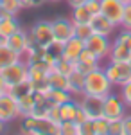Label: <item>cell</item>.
<instances>
[{
    "label": "cell",
    "instance_id": "obj_1",
    "mask_svg": "<svg viewBox=\"0 0 131 135\" xmlns=\"http://www.w3.org/2000/svg\"><path fill=\"white\" fill-rule=\"evenodd\" d=\"M20 133L25 135H59V124L52 123L47 117L25 115L22 117Z\"/></svg>",
    "mask_w": 131,
    "mask_h": 135
},
{
    "label": "cell",
    "instance_id": "obj_2",
    "mask_svg": "<svg viewBox=\"0 0 131 135\" xmlns=\"http://www.w3.org/2000/svg\"><path fill=\"white\" fill-rule=\"evenodd\" d=\"M113 90V85L108 79L106 72L101 69H95L90 74L84 76V90L83 94H90V95H102L106 97L108 94Z\"/></svg>",
    "mask_w": 131,
    "mask_h": 135
},
{
    "label": "cell",
    "instance_id": "obj_3",
    "mask_svg": "<svg viewBox=\"0 0 131 135\" xmlns=\"http://www.w3.org/2000/svg\"><path fill=\"white\" fill-rule=\"evenodd\" d=\"M0 72H2V78L7 85V88H13V86L29 79V65H27L25 60H18V61L4 67Z\"/></svg>",
    "mask_w": 131,
    "mask_h": 135
},
{
    "label": "cell",
    "instance_id": "obj_4",
    "mask_svg": "<svg viewBox=\"0 0 131 135\" xmlns=\"http://www.w3.org/2000/svg\"><path fill=\"white\" fill-rule=\"evenodd\" d=\"M102 70L106 72V76H108V79L111 81V85L113 86H119V88L131 79L129 61H108L102 67Z\"/></svg>",
    "mask_w": 131,
    "mask_h": 135
},
{
    "label": "cell",
    "instance_id": "obj_5",
    "mask_svg": "<svg viewBox=\"0 0 131 135\" xmlns=\"http://www.w3.org/2000/svg\"><path fill=\"white\" fill-rule=\"evenodd\" d=\"M126 114H128V106L122 101L120 94H113L111 90L104 97V117L108 121H113V119H122Z\"/></svg>",
    "mask_w": 131,
    "mask_h": 135
},
{
    "label": "cell",
    "instance_id": "obj_6",
    "mask_svg": "<svg viewBox=\"0 0 131 135\" xmlns=\"http://www.w3.org/2000/svg\"><path fill=\"white\" fill-rule=\"evenodd\" d=\"M81 108L84 110V114L88 115V119H99L104 117V97L102 95H90V94H83L79 99Z\"/></svg>",
    "mask_w": 131,
    "mask_h": 135
},
{
    "label": "cell",
    "instance_id": "obj_7",
    "mask_svg": "<svg viewBox=\"0 0 131 135\" xmlns=\"http://www.w3.org/2000/svg\"><path fill=\"white\" fill-rule=\"evenodd\" d=\"M31 40L34 43H38L41 47H49L54 42V34H52V22L49 20H40L36 22L32 27H31Z\"/></svg>",
    "mask_w": 131,
    "mask_h": 135
},
{
    "label": "cell",
    "instance_id": "obj_8",
    "mask_svg": "<svg viewBox=\"0 0 131 135\" xmlns=\"http://www.w3.org/2000/svg\"><path fill=\"white\" fill-rule=\"evenodd\" d=\"M84 47L86 49H90L99 60H108V56H110V51H111V40L110 36H102V34H92L90 38L84 42Z\"/></svg>",
    "mask_w": 131,
    "mask_h": 135
},
{
    "label": "cell",
    "instance_id": "obj_9",
    "mask_svg": "<svg viewBox=\"0 0 131 135\" xmlns=\"http://www.w3.org/2000/svg\"><path fill=\"white\" fill-rule=\"evenodd\" d=\"M18 117V104L16 97L11 94V90L0 92V121L11 123L13 119Z\"/></svg>",
    "mask_w": 131,
    "mask_h": 135
},
{
    "label": "cell",
    "instance_id": "obj_10",
    "mask_svg": "<svg viewBox=\"0 0 131 135\" xmlns=\"http://www.w3.org/2000/svg\"><path fill=\"white\" fill-rule=\"evenodd\" d=\"M52 34H54V42L63 45L74 36V22L70 18H63V16L54 18L52 20Z\"/></svg>",
    "mask_w": 131,
    "mask_h": 135
},
{
    "label": "cell",
    "instance_id": "obj_11",
    "mask_svg": "<svg viewBox=\"0 0 131 135\" xmlns=\"http://www.w3.org/2000/svg\"><path fill=\"white\" fill-rule=\"evenodd\" d=\"M74 69L86 76V74H90L92 70H95V69H101V60H99L90 49L84 47L83 52L79 54V58L74 61Z\"/></svg>",
    "mask_w": 131,
    "mask_h": 135
},
{
    "label": "cell",
    "instance_id": "obj_12",
    "mask_svg": "<svg viewBox=\"0 0 131 135\" xmlns=\"http://www.w3.org/2000/svg\"><path fill=\"white\" fill-rule=\"evenodd\" d=\"M31 43H32L31 34H29V32H25L22 27L16 32H13L11 36H7V38H6V45H7V47H11V49L16 52L18 56H22V58H23V54L27 52V49L31 47Z\"/></svg>",
    "mask_w": 131,
    "mask_h": 135
},
{
    "label": "cell",
    "instance_id": "obj_13",
    "mask_svg": "<svg viewBox=\"0 0 131 135\" xmlns=\"http://www.w3.org/2000/svg\"><path fill=\"white\" fill-rule=\"evenodd\" d=\"M101 13L108 16L117 27H120L122 15H124V4L119 0H101Z\"/></svg>",
    "mask_w": 131,
    "mask_h": 135
},
{
    "label": "cell",
    "instance_id": "obj_14",
    "mask_svg": "<svg viewBox=\"0 0 131 135\" xmlns=\"http://www.w3.org/2000/svg\"><path fill=\"white\" fill-rule=\"evenodd\" d=\"M90 27L95 34H102V36H111L113 32L117 31V25H115L108 16H104L102 13H97V15L92 16Z\"/></svg>",
    "mask_w": 131,
    "mask_h": 135
},
{
    "label": "cell",
    "instance_id": "obj_15",
    "mask_svg": "<svg viewBox=\"0 0 131 135\" xmlns=\"http://www.w3.org/2000/svg\"><path fill=\"white\" fill-rule=\"evenodd\" d=\"M83 49H84V42L79 40V38H75V36H72L68 42L63 43V47H61V58L68 60V61H75L79 58V54L83 52Z\"/></svg>",
    "mask_w": 131,
    "mask_h": 135
},
{
    "label": "cell",
    "instance_id": "obj_16",
    "mask_svg": "<svg viewBox=\"0 0 131 135\" xmlns=\"http://www.w3.org/2000/svg\"><path fill=\"white\" fill-rule=\"evenodd\" d=\"M27 65H29V79L32 83H38V81L47 79V74L52 69L45 60H32Z\"/></svg>",
    "mask_w": 131,
    "mask_h": 135
},
{
    "label": "cell",
    "instance_id": "obj_17",
    "mask_svg": "<svg viewBox=\"0 0 131 135\" xmlns=\"http://www.w3.org/2000/svg\"><path fill=\"white\" fill-rule=\"evenodd\" d=\"M131 60V51L128 47V43L115 38L111 42V51L108 56V61H129Z\"/></svg>",
    "mask_w": 131,
    "mask_h": 135
},
{
    "label": "cell",
    "instance_id": "obj_18",
    "mask_svg": "<svg viewBox=\"0 0 131 135\" xmlns=\"http://www.w3.org/2000/svg\"><path fill=\"white\" fill-rule=\"evenodd\" d=\"M79 108H81V104H79V101H77L75 97H74V99H70V101H67V103L59 104L61 121H75Z\"/></svg>",
    "mask_w": 131,
    "mask_h": 135
},
{
    "label": "cell",
    "instance_id": "obj_19",
    "mask_svg": "<svg viewBox=\"0 0 131 135\" xmlns=\"http://www.w3.org/2000/svg\"><path fill=\"white\" fill-rule=\"evenodd\" d=\"M68 90L72 92V95H83L84 90V74H81L79 70L74 69V72L68 74Z\"/></svg>",
    "mask_w": 131,
    "mask_h": 135
},
{
    "label": "cell",
    "instance_id": "obj_20",
    "mask_svg": "<svg viewBox=\"0 0 131 135\" xmlns=\"http://www.w3.org/2000/svg\"><path fill=\"white\" fill-rule=\"evenodd\" d=\"M47 83H49L51 88H63V90H68V76L58 72L56 69H51L49 74H47Z\"/></svg>",
    "mask_w": 131,
    "mask_h": 135
},
{
    "label": "cell",
    "instance_id": "obj_21",
    "mask_svg": "<svg viewBox=\"0 0 131 135\" xmlns=\"http://www.w3.org/2000/svg\"><path fill=\"white\" fill-rule=\"evenodd\" d=\"M18 29H20V22L16 20V16L7 15V16L0 18V34H2L4 40H6L7 36H11L13 32H16Z\"/></svg>",
    "mask_w": 131,
    "mask_h": 135
},
{
    "label": "cell",
    "instance_id": "obj_22",
    "mask_svg": "<svg viewBox=\"0 0 131 135\" xmlns=\"http://www.w3.org/2000/svg\"><path fill=\"white\" fill-rule=\"evenodd\" d=\"M16 104H18V117L31 115L32 108H34V92L23 94L20 97H16Z\"/></svg>",
    "mask_w": 131,
    "mask_h": 135
},
{
    "label": "cell",
    "instance_id": "obj_23",
    "mask_svg": "<svg viewBox=\"0 0 131 135\" xmlns=\"http://www.w3.org/2000/svg\"><path fill=\"white\" fill-rule=\"evenodd\" d=\"M18 60H22V56H18L16 52L11 49V47H7V45H6V42L0 45V70H2L4 67L11 65V63L18 61Z\"/></svg>",
    "mask_w": 131,
    "mask_h": 135
},
{
    "label": "cell",
    "instance_id": "obj_24",
    "mask_svg": "<svg viewBox=\"0 0 131 135\" xmlns=\"http://www.w3.org/2000/svg\"><path fill=\"white\" fill-rule=\"evenodd\" d=\"M47 97L52 104H63L67 101H70V99H74L70 90H63V88H51L47 92Z\"/></svg>",
    "mask_w": 131,
    "mask_h": 135
},
{
    "label": "cell",
    "instance_id": "obj_25",
    "mask_svg": "<svg viewBox=\"0 0 131 135\" xmlns=\"http://www.w3.org/2000/svg\"><path fill=\"white\" fill-rule=\"evenodd\" d=\"M92 16H93V15L90 13V9H88L86 4H84V6H79V7H74V9H72L70 20L74 22V23H90Z\"/></svg>",
    "mask_w": 131,
    "mask_h": 135
},
{
    "label": "cell",
    "instance_id": "obj_26",
    "mask_svg": "<svg viewBox=\"0 0 131 135\" xmlns=\"http://www.w3.org/2000/svg\"><path fill=\"white\" fill-rule=\"evenodd\" d=\"M92 34H93V31H92L90 23H74V36H75V38L86 42Z\"/></svg>",
    "mask_w": 131,
    "mask_h": 135
},
{
    "label": "cell",
    "instance_id": "obj_27",
    "mask_svg": "<svg viewBox=\"0 0 131 135\" xmlns=\"http://www.w3.org/2000/svg\"><path fill=\"white\" fill-rule=\"evenodd\" d=\"M0 7L6 11L7 15H13V16H16L22 11V6L18 0H0Z\"/></svg>",
    "mask_w": 131,
    "mask_h": 135
},
{
    "label": "cell",
    "instance_id": "obj_28",
    "mask_svg": "<svg viewBox=\"0 0 131 135\" xmlns=\"http://www.w3.org/2000/svg\"><path fill=\"white\" fill-rule=\"evenodd\" d=\"M108 126H110V121L106 117L93 119V135H110Z\"/></svg>",
    "mask_w": 131,
    "mask_h": 135
},
{
    "label": "cell",
    "instance_id": "obj_29",
    "mask_svg": "<svg viewBox=\"0 0 131 135\" xmlns=\"http://www.w3.org/2000/svg\"><path fill=\"white\" fill-rule=\"evenodd\" d=\"M9 90H11V94H13L14 97H20V95H23V94L34 92L31 79H27V81H23V83H20V85H16V86H13V88H9Z\"/></svg>",
    "mask_w": 131,
    "mask_h": 135
},
{
    "label": "cell",
    "instance_id": "obj_30",
    "mask_svg": "<svg viewBox=\"0 0 131 135\" xmlns=\"http://www.w3.org/2000/svg\"><path fill=\"white\" fill-rule=\"evenodd\" d=\"M52 69H56L58 72H61V74H68L70 72H74V61H68V60H63V58H58V61L54 63V67Z\"/></svg>",
    "mask_w": 131,
    "mask_h": 135
},
{
    "label": "cell",
    "instance_id": "obj_31",
    "mask_svg": "<svg viewBox=\"0 0 131 135\" xmlns=\"http://www.w3.org/2000/svg\"><path fill=\"white\" fill-rule=\"evenodd\" d=\"M59 135H77V123L75 121H61Z\"/></svg>",
    "mask_w": 131,
    "mask_h": 135
},
{
    "label": "cell",
    "instance_id": "obj_32",
    "mask_svg": "<svg viewBox=\"0 0 131 135\" xmlns=\"http://www.w3.org/2000/svg\"><path fill=\"white\" fill-rule=\"evenodd\" d=\"M77 135H93V121L84 119L77 123Z\"/></svg>",
    "mask_w": 131,
    "mask_h": 135
},
{
    "label": "cell",
    "instance_id": "obj_33",
    "mask_svg": "<svg viewBox=\"0 0 131 135\" xmlns=\"http://www.w3.org/2000/svg\"><path fill=\"white\" fill-rule=\"evenodd\" d=\"M120 97H122V101L126 103L128 110H131V79L120 86Z\"/></svg>",
    "mask_w": 131,
    "mask_h": 135
},
{
    "label": "cell",
    "instance_id": "obj_34",
    "mask_svg": "<svg viewBox=\"0 0 131 135\" xmlns=\"http://www.w3.org/2000/svg\"><path fill=\"white\" fill-rule=\"evenodd\" d=\"M120 27H122V29H128V31H131V2L124 6V15H122Z\"/></svg>",
    "mask_w": 131,
    "mask_h": 135
},
{
    "label": "cell",
    "instance_id": "obj_35",
    "mask_svg": "<svg viewBox=\"0 0 131 135\" xmlns=\"http://www.w3.org/2000/svg\"><path fill=\"white\" fill-rule=\"evenodd\" d=\"M108 132H110V135H124V126H122V119H113V121H110Z\"/></svg>",
    "mask_w": 131,
    "mask_h": 135
},
{
    "label": "cell",
    "instance_id": "obj_36",
    "mask_svg": "<svg viewBox=\"0 0 131 135\" xmlns=\"http://www.w3.org/2000/svg\"><path fill=\"white\" fill-rule=\"evenodd\" d=\"M22 6V9H36V7H41L47 0H18Z\"/></svg>",
    "mask_w": 131,
    "mask_h": 135
},
{
    "label": "cell",
    "instance_id": "obj_37",
    "mask_svg": "<svg viewBox=\"0 0 131 135\" xmlns=\"http://www.w3.org/2000/svg\"><path fill=\"white\" fill-rule=\"evenodd\" d=\"M86 7L90 9L92 15L101 13V0H88V2H86Z\"/></svg>",
    "mask_w": 131,
    "mask_h": 135
},
{
    "label": "cell",
    "instance_id": "obj_38",
    "mask_svg": "<svg viewBox=\"0 0 131 135\" xmlns=\"http://www.w3.org/2000/svg\"><path fill=\"white\" fill-rule=\"evenodd\" d=\"M122 126H124V135H131V114H126L122 117Z\"/></svg>",
    "mask_w": 131,
    "mask_h": 135
},
{
    "label": "cell",
    "instance_id": "obj_39",
    "mask_svg": "<svg viewBox=\"0 0 131 135\" xmlns=\"http://www.w3.org/2000/svg\"><path fill=\"white\" fill-rule=\"evenodd\" d=\"M67 2H68V6H70L72 9H74V7H79V6H84V4H86L88 0H67Z\"/></svg>",
    "mask_w": 131,
    "mask_h": 135
},
{
    "label": "cell",
    "instance_id": "obj_40",
    "mask_svg": "<svg viewBox=\"0 0 131 135\" xmlns=\"http://www.w3.org/2000/svg\"><path fill=\"white\" fill-rule=\"evenodd\" d=\"M6 90H9V88H7V85H6L4 78H2V72H0V92H6Z\"/></svg>",
    "mask_w": 131,
    "mask_h": 135
},
{
    "label": "cell",
    "instance_id": "obj_41",
    "mask_svg": "<svg viewBox=\"0 0 131 135\" xmlns=\"http://www.w3.org/2000/svg\"><path fill=\"white\" fill-rule=\"evenodd\" d=\"M6 124H7V123H4V121H0V133H4V130H6Z\"/></svg>",
    "mask_w": 131,
    "mask_h": 135
},
{
    "label": "cell",
    "instance_id": "obj_42",
    "mask_svg": "<svg viewBox=\"0 0 131 135\" xmlns=\"http://www.w3.org/2000/svg\"><path fill=\"white\" fill-rule=\"evenodd\" d=\"M126 43H128V47H129V51H131V32H129V38H128V42H126Z\"/></svg>",
    "mask_w": 131,
    "mask_h": 135
},
{
    "label": "cell",
    "instance_id": "obj_43",
    "mask_svg": "<svg viewBox=\"0 0 131 135\" xmlns=\"http://www.w3.org/2000/svg\"><path fill=\"white\" fill-rule=\"evenodd\" d=\"M47 2H51V4H58V2H65V0H47Z\"/></svg>",
    "mask_w": 131,
    "mask_h": 135
},
{
    "label": "cell",
    "instance_id": "obj_44",
    "mask_svg": "<svg viewBox=\"0 0 131 135\" xmlns=\"http://www.w3.org/2000/svg\"><path fill=\"white\" fill-rule=\"evenodd\" d=\"M119 2H122V4H124V6H126V4H129L131 0H119Z\"/></svg>",
    "mask_w": 131,
    "mask_h": 135
},
{
    "label": "cell",
    "instance_id": "obj_45",
    "mask_svg": "<svg viewBox=\"0 0 131 135\" xmlns=\"http://www.w3.org/2000/svg\"><path fill=\"white\" fill-rule=\"evenodd\" d=\"M4 42H6V40H4V38H2V34H0V45H2Z\"/></svg>",
    "mask_w": 131,
    "mask_h": 135
},
{
    "label": "cell",
    "instance_id": "obj_46",
    "mask_svg": "<svg viewBox=\"0 0 131 135\" xmlns=\"http://www.w3.org/2000/svg\"><path fill=\"white\" fill-rule=\"evenodd\" d=\"M129 65H131V60H129Z\"/></svg>",
    "mask_w": 131,
    "mask_h": 135
}]
</instances>
